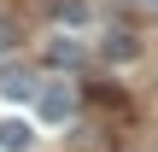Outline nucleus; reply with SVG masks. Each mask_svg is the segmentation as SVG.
Masks as SVG:
<instances>
[{
    "mask_svg": "<svg viewBox=\"0 0 158 152\" xmlns=\"http://www.w3.org/2000/svg\"><path fill=\"white\" fill-rule=\"evenodd\" d=\"M70 111H76V88H47V94H41V117L64 123Z\"/></svg>",
    "mask_w": 158,
    "mask_h": 152,
    "instance_id": "1",
    "label": "nucleus"
},
{
    "mask_svg": "<svg viewBox=\"0 0 158 152\" xmlns=\"http://www.w3.org/2000/svg\"><path fill=\"white\" fill-rule=\"evenodd\" d=\"M29 141H35V135H29L23 117H0V146H6V152H23Z\"/></svg>",
    "mask_w": 158,
    "mask_h": 152,
    "instance_id": "2",
    "label": "nucleus"
},
{
    "mask_svg": "<svg viewBox=\"0 0 158 152\" xmlns=\"http://www.w3.org/2000/svg\"><path fill=\"white\" fill-rule=\"evenodd\" d=\"M47 59L70 70V64H82V47H76V41H53V47H47Z\"/></svg>",
    "mask_w": 158,
    "mask_h": 152,
    "instance_id": "3",
    "label": "nucleus"
},
{
    "mask_svg": "<svg viewBox=\"0 0 158 152\" xmlns=\"http://www.w3.org/2000/svg\"><path fill=\"white\" fill-rule=\"evenodd\" d=\"M135 53H141L135 35H111V41H106V59H135Z\"/></svg>",
    "mask_w": 158,
    "mask_h": 152,
    "instance_id": "4",
    "label": "nucleus"
},
{
    "mask_svg": "<svg viewBox=\"0 0 158 152\" xmlns=\"http://www.w3.org/2000/svg\"><path fill=\"white\" fill-rule=\"evenodd\" d=\"M53 18H64V23H82V18H88V6H82V0H53Z\"/></svg>",
    "mask_w": 158,
    "mask_h": 152,
    "instance_id": "5",
    "label": "nucleus"
},
{
    "mask_svg": "<svg viewBox=\"0 0 158 152\" xmlns=\"http://www.w3.org/2000/svg\"><path fill=\"white\" fill-rule=\"evenodd\" d=\"M0 94H6V100H29L35 88H29V76H6V82H0Z\"/></svg>",
    "mask_w": 158,
    "mask_h": 152,
    "instance_id": "6",
    "label": "nucleus"
},
{
    "mask_svg": "<svg viewBox=\"0 0 158 152\" xmlns=\"http://www.w3.org/2000/svg\"><path fill=\"white\" fill-rule=\"evenodd\" d=\"M12 41H18V23H12V18H0V53H6Z\"/></svg>",
    "mask_w": 158,
    "mask_h": 152,
    "instance_id": "7",
    "label": "nucleus"
}]
</instances>
